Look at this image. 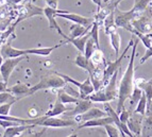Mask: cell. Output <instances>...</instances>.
<instances>
[{
    "instance_id": "cell-1",
    "label": "cell",
    "mask_w": 152,
    "mask_h": 137,
    "mask_svg": "<svg viewBox=\"0 0 152 137\" xmlns=\"http://www.w3.org/2000/svg\"><path fill=\"white\" fill-rule=\"evenodd\" d=\"M140 39L136 38L135 43L132 46V52L131 56H130V62L128 65L127 69L124 71V76H122L121 80L119 83V88H118V103H117V114L119 115V113L122 111L124 107V103L129 99L132 95V91L134 88V58L135 54H136V48L138 45Z\"/></svg>"
},
{
    "instance_id": "cell-2",
    "label": "cell",
    "mask_w": 152,
    "mask_h": 137,
    "mask_svg": "<svg viewBox=\"0 0 152 137\" xmlns=\"http://www.w3.org/2000/svg\"><path fill=\"white\" fill-rule=\"evenodd\" d=\"M29 125H35L43 128H68L75 127L77 125V122L75 119H70V117L58 118V117H46L44 115L41 117L30 118Z\"/></svg>"
},
{
    "instance_id": "cell-3",
    "label": "cell",
    "mask_w": 152,
    "mask_h": 137,
    "mask_svg": "<svg viewBox=\"0 0 152 137\" xmlns=\"http://www.w3.org/2000/svg\"><path fill=\"white\" fill-rule=\"evenodd\" d=\"M66 82L63 78H61L60 76L53 72V74H48V76L43 77L41 79V81L37 84L33 85L32 87H30L29 90V96L35 94L36 91L42 90V89H60L64 88L66 85Z\"/></svg>"
},
{
    "instance_id": "cell-4",
    "label": "cell",
    "mask_w": 152,
    "mask_h": 137,
    "mask_svg": "<svg viewBox=\"0 0 152 137\" xmlns=\"http://www.w3.org/2000/svg\"><path fill=\"white\" fill-rule=\"evenodd\" d=\"M56 74L61 77V78H63L66 83H71L78 87L79 90H80L79 91V93H80V99H86L89 95L93 94L95 91L94 86H93V84H91V78H89V77L86 78V80L84 82H78L75 79H72V78H70L69 76H67V74H60V72H56Z\"/></svg>"
},
{
    "instance_id": "cell-5",
    "label": "cell",
    "mask_w": 152,
    "mask_h": 137,
    "mask_svg": "<svg viewBox=\"0 0 152 137\" xmlns=\"http://www.w3.org/2000/svg\"><path fill=\"white\" fill-rule=\"evenodd\" d=\"M133 44H134V38H132L131 41H130L129 45L127 46V48L124 49V51L122 52L121 55L118 56L114 62H109V63H107V67L104 68V71H103V86L107 85V82H109L110 79L112 78V76H113L117 70H119L120 64H121L124 55L127 54L128 50H129L132 46H133Z\"/></svg>"
},
{
    "instance_id": "cell-6",
    "label": "cell",
    "mask_w": 152,
    "mask_h": 137,
    "mask_svg": "<svg viewBox=\"0 0 152 137\" xmlns=\"http://www.w3.org/2000/svg\"><path fill=\"white\" fill-rule=\"evenodd\" d=\"M26 58H27V55H23V56H18V58H5L4 61H3L2 65L0 67V74H1L3 81H4L5 83L9 82V79H10L11 74H12L13 70L15 69V67L17 66L23 60H25Z\"/></svg>"
},
{
    "instance_id": "cell-7",
    "label": "cell",
    "mask_w": 152,
    "mask_h": 137,
    "mask_svg": "<svg viewBox=\"0 0 152 137\" xmlns=\"http://www.w3.org/2000/svg\"><path fill=\"white\" fill-rule=\"evenodd\" d=\"M56 13H61V14H65V13H69L68 11H64V10H58V9H52V8H49V7H46L44 9V16H46V18L48 19V23H49V28L50 29H54L58 32V34L61 36H63L64 39L67 37L65 33H64L63 31H62L61 27L58 25L56 20Z\"/></svg>"
},
{
    "instance_id": "cell-8",
    "label": "cell",
    "mask_w": 152,
    "mask_h": 137,
    "mask_svg": "<svg viewBox=\"0 0 152 137\" xmlns=\"http://www.w3.org/2000/svg\"><path fill=\"white\" fill-rule=\"evenodd\" d=\"M42 15H44V9L38 8L36 5L32 4L31 2H28L25 4L23 11L20 12V15H19L18 19L15 21V23L13 26L16 27L18 23H20V21L25 20V19H28V18H31L33 16H42Z\"/></svg>"
},
{
    "instance_id": "cell-9",
    "label": "cell",
    "mask_w": 152,
    "mask_h": 137,
    "mask_svg": "<svg viewBox=\"0 0 152 137\" xmlns=\"http://www.w3.org/2000/svg\"><path fill=\"white\" fill-rule=\"evenodd\" d=\"M0 53L4 58H18V56L23 55H28L27 54V49H16L12 47L10 41L7 42L5 44L0 46Z\"/></svg>"
},
{
    "instance_id": "cell-10",
    "label": "cell",
    "mask_w": 152,
    "mask_h": 137,
    "mask_svg": "<svg viewBox=\"0 0 152 137\" xmlns=\"http://www.w3.org/2000/svg\"><path fill=\"white\" fill-rule=\"evenodd\" d=\"M107 116V112L101 111L98 107H91L88 111H86L85 113L81 115H78V116H75V120H76L77 123H83L85 121H88L91 119H96V118H100V117H105Z\"/></svg>"
},
{
    "instance_id": "cell-11",
    "label": "cell",
    "mask_w": 152,
    "mask_h": 137,
    "mask_svg": "<svg viewBox=\"0 0 152 137\" xmlns=\"http://www.w3.org/2000/svg\"><path fill=\"white\" fill-rule=\"evenodd\" d=\"M56 17H61L65 18L67 20L72 21L74 23H78V25H82L84 27H89V26L93 25L95 18H88V17H84L82 15H79L76 13H65V14H61V13H56Z\"/></svg>"
},
{
    "instance_id": "cell-12",
    "label": "cell",
    "mask_w": 152,
    "mask_h": 137,
    "mask_svg": "<svg viewBox=\"0 0 152 137\" xmlns=\"http://www.w3.org/2000/svg\"><path fill=\"white\" fill-rule=\"evenodd\" d=\"M118 71L117 70L112 78L110 79V81L107 82V84L105 86H103L104 94L107 96V101H112V100H115L118 97V87H117V77H118Z\"/></svg>"
},
{
    "instance_id": "cell-13",
    "label": "cell",
    "mask_w": 152,
    "mask_h": 137,
    "mask_svg": "<svg viewBox=\"0 0 152 137\" xmlns=\"http://www.w3.org/2000/svg\"><path fill=\"white\" fill-rule=\"evenodd\" d=\"M93 103L94 102H91L89 99H80L78 103H76V106L74 109H69L64 114L67 117H75L78 116V115H81L86 111H88L91 107H93Z\"/></svg>"
},
{
    "instance_id": "cell-14",
    "label": "cell",
    "mask_w": 152,
    "mask_h": 137,
    "mask_svg": "<svg viewBox=\"0 0 152 137\" xmlns=\"http://www.w3.org/2000/svg\"><path fill=\"white\" fill-rule=\"evenodd\" d=\"M142 119H144V116H142V115L133 113L127 121V125H128V128H129V130L133 134L136 135V136H140V135H142Z\"/></svg>"
},
{
    "instance_id": "cell-15",
    "label": "cell",
    "mask_w": 152,
    "mask_h": 137,
    "mask_svg": "<svg viewBox=\"0 0 152 137\" xmlns=\"http://www.w3.org/2000/svg\"><path fill=\"white\" fill-rule=\"evenodd\" d=\"M114 123V119L111 116H105V117H100V118H96V119H91L88 121H85L81 125H79L78 129H84V128H95V127H104L107 125H111Z\"/></svg>"
},
{
    "instance_id": "cell-16",
    "label": "cell",
    "mask_w": 152,
    "mask_h": 137,
    "mask_svg": "<svg viewBox=\"0 0 152 137\" xmlns=\"http://www.w3.org/2000/svg\"><path fill=\"white\" fill-rule=\"evenodd\" d=\"M134 85L137 87H140V88L145 93V95H146L147 100H148L147 107L151 106L152 105V80L147 81V80L140 78V79L134 80Z\"/></svg>"
},
{
    "instance_id": "cell-17",
    "label": "cell",
    "mask_w": 152,
    "mask_h": 137,
    "mask_svg": "<svg viewBox=\"0 0 152 137\" xmlns=\"http://www.w3.org/2000/svg\"><path fill=\"white\" fill-rule=\"evenodd\" d=\"M35 125H13V127L7 128L3 133V137H17L23 133L27 130H30L32 128H35Z\"/></svg>"
},
{
    "instance_id": "cell-18",
    "label": "cell",
    "mask_w": 152,
    "mask_h": 137,
    "mask_svg": "<svg viewBox=\"0 0 152 137\" xmlns=\"http://www.w3.org/2000/svg\"><path fill=\"white\" fill-rule=\"evenodd\" d=\"M142 137H152V109H147L142 125Z\"/></svg>"
},
{
    "instance_id": "cell-19",
    "label": "cell",
    "mask_w": 152,
    "mask_h": 137,
    "mask_svg": "<svg viewBox=\"0 0 152 137\" xmlns=\"http://www.w3.org/2000/svg\"><path fill=\"white\" fill-rule=\"evenodd\" d=\"M29 90H30V87L25 83H17L15 85H13L12 87H10V88H8L9 93L17 97L18 99H23L25 97H28Z\"/></svg>"
},
{
    "instance_id": "cell-20",
    "label": "cell",
    "mask_w": 152,
    "mask_h": 137,
    "mask_svg": "<svg viewBox=\"0 0 152 137\" xmlns=\"http://www.w3.org/2000/svg\"><path fill=\"white\" fill-rule=\"evenodd\" d=\"M75 64H76L78 67H80V68L86 70L89 74H93V71L95 70V66L93 65V63L91 62V60H88V58L84 55L83 53H81V52L76 56Z\"/></svg>"
},
{
    "instance_id": "cell-21",
    "label": "cell",
    "mask_w": 152,
    "mask_h": 137,
    "mask_svg": "<svg viewBox=\"0 0 152 137\" xmlns=\"http://www.w3.org/2000/svg\"><path fill=\"white\" fill-rule=\"evenodd\" d=\"M67 44V42H63L61 44L54 45L52 47H43V48H32V49H27V54H35V55H41V56H48L49 54L56 48H60L61 46Z\"/></svg>"
},
{
    "instance_id": "cell-22",
    "label": "cell",
    "mask_w": 152,
    "mask_h": 137,
    "mask_svg": "<svg viewBox=\"0 0 152 137\" xmlns=\"http://www.w3.org/2000/svg\"><path fill=\"white\" fill-rule=\"evenodd\" d=\"M89 36H91V34H89V32H88V33L85 34V35L81 36V37H77V38H71V37H69V36H67V37L65 38V41L67 42V43L72 44V45L79 50V52H81V53L84 54L85 45H86V42L89 38Z\"/></svg>"
},
{
    "instance_id": "cell-23",
    "label": "cell",
    "mask_w": 152,
    "mask_h": 137,
    "mask_svg": "<svg viewBox=\"0 0 152 137\" xmlns=\"http://www.w3.org/2000/svg\"><path fill=\"white\" fill-rule=\"evenodd\" d=\"M69 109H70L69 107H66L65 104L62 103V102L56 98V101L53 106H52V109H49L48 112L45 114V116L46 117H56V116H60V115L64 114V113H66L67 111H69Z\"/></svg>"
},
{
    "instance_id": "cell-24",
    "label": "cell",
    "mask_w": 152,
    "mask_h": 137,
    "mask_svg": "<svg viewBox=\"0 0 152 137\" xmlns=\"http://www.w3.org/2000/svg\"><path fill=\"white\" fill-rule=\"evenodd\" d=\"M91 26L89 27H84L82 25H78V23H74V25L70 27V36L71 38H77V37H81V36L85 35L89 32Z\"/></svg>"
},
{
    "instance_id": "cell-25",
    "label": "cell",
    "mask_w": 152,
    "mask_h": 137,
    "mask_svg": "<svg viewBox=\"0 0 152 137\" xmlns=\"http://www.w3.org/2000/svg\"><path fill=\"white\" fill-rule=\"evenodd\" d=\"M58 99L64 104L67 103H78L80 98H77V97L71 96L70 94H68L66 90H64L63 88L58 89Z\"/></svg>"
},
{
    "instance_id": "cell-26",
    "label": "cell",
    "mask_w": 152,
    "mask_h": 137,
    "mask_svg": "<svg viewBox=\"0 0 152 137\" xmlns=\"http://www.w3.org/2000/svg\"><path fill=\"white\" fill-rule=\"evenodd\" d=\"M104 26V31H105V34L110 35L111 33L117 31V26L115 23V17H114V12H112L109 16H107L103 21Z\"/></svg>"
},
{
    "instance_id": "cell-27",
    "label": "cell",
    "mask_w": 152,
    "mask_h": 137,
    "mask_svg": "<svg viewBox=\"0 0 152 137\" xmlns=\"http://www.w3.org/2000/svg\"><path fill=\"white\" fill-rule=\"evenodd\" d=\"M110 39H111V45L113 47V49L115 50V56L116 58H118V54H119L120 50V45H121V37H120L119 33L115 31L113 33L110 34Z\"/></svg>"
},
{
    "instance_id": "cell-28",
    "label": "cell",
    "mask_w": 152,
    "mask_h": 137,
    "mask_svg": "<svg viewBox=\"0 0 152 137\" xmlns=\"http://www.w3.org/2000/svg\"><path fill=\"white\" fill-rule=\"evenodd\" d=\"M86 99H89L91 102H102V103H105V102H109L107 99V96L104 94L103 88H100L99 90L94 91L93 94H91Z\"/></svg>"
},
{
    "instance_id": "cell-29",
    "label": "cell",
    "mask_w": 152,
    "mask_h": 137,
    "mask_svg": "<svg viewBox=\"0 0 152 137\" xmlns=\"http://www.w3.org/2000/svg\"><path fill=\"white\" fill-rule=\"evenodd\" d=\"M147 104H148L147 97H146L145 93H142V98L140 99V101L137 102V106L133 113H136V114H140L142 116H145V114L147 112Z\"/></svg>"
},
{
    "instance_id": "cell-30",
    "label": "cell",
    "mask_w": 152,
    "mask_h": 137,
    "mask_svg": "<svg viewBox=\"0 0 152 137\" xmlns=\"http://www.w3.org/2000/svg\"><path fill=\"white\" fill-rule=\"evenodd\" d=\"M99 23L96 20H94L91 28L89 30V34H91V38H93V41L96 44L97 49H100V44H99Z\"/></svg>"
},
{
    "instance_id": "cell-31",
    "label": "cell",
    "mask_w": 152,
    "mask_h": 137,
    "mask_svg": "<svg viewBox=\"0 0 152 137\" xmlns=\"http://www.w3.org/2000/svg\"><path fill=\"white\" fill-rule=\"evenodd\" d=\"M151 2L152 0H135L134 7L132 9L134 11H136V12H145Z\"/></svg>"
},
{
    "instance_id": "cell-32",
    "label": "cell",
    "mask_w": 152,
    "mask_h": 137,
    "mask_svg": "<svg viewBox=\"0 0 152 137\" xmlns=\"http://www.w3.org/2000/svg\"><path fill=\"white\" fill-rule=\"evenodd\" d=\"M97 49L96 47V44H95V42L93 41V38H91V36H89V38L87 39L86 42V45H85V50H84V55L86 56L87 58H91V55H93V53L95 52V50Z\"/></svg>"
},
{
    "instance_id": "cell-33",
    "label": "cell",
    "mask_w": 152,
    "mask_h": 137,
    "mask_svg": "<svg viewBox=\"0 0 152 137\" xmlns=\"http://www.w3.org/2000/svg\"><path fill=\"white\" fill-rule=\"evenodd\" d=\"M104 129H105V131H107V134L109 137H121L119 129H118L114 123L104 125Z\"/></svg>"
},
{
    "instance_id": "cell-34",
    "label": "cell",
    "mask_w": 152,
    "mask_h": 137,
    "mask_svg": "<svg viewBox=\"0 0 152 137\" xmlns=\"http://www.w3.org/2000/svg\"><path fill=\"white\" fill-rule=\"evenodd\" d=\"M18 98L12 95L9 91H4V93H0V104L7 103L10 101H18Z\"/></svg>"
},
{
    "instance_id": "cell-35",
    "label": "cell",
    "mask_w": 152,
    "mask_h": 137,
    "mask_svg": "<svg viewBox=\"0 0 152 137\" xmlns=\"http://www.w3.org/2000/svg\"><path fill=\"white\" fill-rule=\"evenodd\" d=\"M142 93H144V91H142L140 87L134 86L133 91H132V95H131V97H130V99H131V103L134 104V103H137V102L140 101V99L142 96Z\"/></svg>"
},
{
    "instance_id": "cell-36",
    "label": "cell",
    "mask_w": 152,
    "mask_h": 137,
    "mask_svg": "<svg viewBox=\"0 0 152 137\" xmlns=\"http://www.w3.org/2000/svg\"><path fill=\"white\" fill-rule=\"evenodd\" d=\"M16 101H10L7 103L0 104V115L1 116H9L10 115V109L12 105L15 103Z\"/></svg>"
},
{
    "instance_id": "cell-37",
    "label": "cell",
    "mask_w": 152,
    "mask_h": 137,
    "mask_svg": "<svg viewBox=\"0 0 152 137\" xmlns=\"http://www.w3.org/2000/svg\"><path fill=\"white\" fill-rule=\"evenodd\" d=\"M27 131H28V130H27ZM27 131L21 133V134L17 137H43L44 135H45L46 131H47V128L44 127L43 130L38 131V132H34V133H29V132H27Z\"/></svg>"
},
{
    "instance_id": "cell-38",
    "label": "cell",
    "mask_w": 152,
    "mask_h": 137,
    "mask_svg": "<svg viewBox=\"0 0 152 137\" xmlns=\"http://www.w3.org/2000/svg\"><path fill=\"white\" fill-rule=\"evenodd\" d=\"M130 116H131L130 112H129V111H127V109L124 107L121 112L119 113V119H120V121H121L122 123H126V125H127V121H128V119L130 118Z\"/></svg>"
},
{
    "instance_id": "cell-39",
    "label": "cell",
    "mask_w": 152,
    "mask_h": 137,
    "mask_svg": "<svg viewBox=\"0 0 152 137\" xmlns=\"http://www.w3.org/2000/svg\"><path fill=\"white\" fill-rule=\"evenodd\" d=\"M151 56H152V46H151V47H149V48H147V50H146V52H145L144 56H142V58H140V65H142V64H144L145 62L147 61V60H149Z\"/></svg>"
},
{
    "instance_id": "cell-40",
    "label": "cell",
    "mask_w": 152,
    "mask_h": 137,
    "mask_svg": "<svg viewBox=\"0 0 152 137\" xmlns=\"http://www.w3.org/2000/svg\"><path fill=\"white\" fill-rule=\"evenodd\" d=\"M45 1H46V4H47V7H49V8H52V9H58V0H45Z\"/></svg>"
},
{
    "instance_id": "cell-41",
    "label": "cell",
    "mask_w": 152,
    "mask_h": 137,
    "mask_svg": "<svg viewBox=\"0 0 152 137\" xmlns=\"http://www.w3.org/2000/svg\"><path fill=\"white\" fill-rule=\"evenodd\" d=\"M4 91H8V83L1 81L0 82V93H4Z\"/></svg>"
},
{
    "instance_id": "cell-42",
    "label": "cell",
    "mask_w": 152,
    "mask_h": 137,
    "mask_svg": "<svg viewBox=\"0 0 152 137\" xmlns=\"http://www.w3.org/2000/svg\"><path fill=\"white\" fill-rule=\"evenodd\" d=\"M93 2L95 3V4L98 7V9L99 8H101V5H102V0H91Z\"/></svg>"
},
{
    "instance_id": "cell-43",
    "label": "cell",
    "mask_w": 152,
    "mask_h": 137,
    "mask_svg": "<svg viewBox=\"0 0 152 137\" xmlns=\"http://www.w3.org/2000/svg\"><path fill=\"white\" fill-rule=\"evenodd\" d=\"M9 3H12V4H18V3H20L21 1L23 0H7Z\"/></svg>"
},
{
    "instance_id": "cell-44",
    "label": "cell",
    "mask_w": 152,
    "mask_h": 137,
    "mask_svg": "<svg viewBox=\"0 0 152 137\" xmlns=\"http://www.w3.org/2000/svg\"><path fill=\"white\" fill-rule=\"evenodd\" d=\"M2 63H3V58H2V55H1V53H0V67H1Z\"/></svg>"
},
{
    "instance_id": "cell-45",
    "label": "cell",
    "mask_w": 152,
    "mask_h": 137,
    "mask_svg": "<svg viewBox=\"0 0 152 137\" xmlns=\"http://www.w3.org/2000/svg\"><path fill=\"white\" fill-rule=\"evenodd\" d=\"M67 137H78V135L75 133V134H71V135H69V136H67Z\"/></svg>"
},
{
    "instance_id": "cell-46",
    "label": "cell",
    "mask_w": 152,
    "mask_h": 137,
    "mask_svg": "<svg viewBox=\"0 0 152 137\" xmlns=\"http://www.w3.org/2000/svg\"><path fill=\"white\" fill-rule=\"evenodd\" d=\"M147 109H152V105H151V106H148Z\"/></svg>"
},
{
    "instance_id": "cell-47",
    "label": "cell",
    "mask_w": 152,
    "mask_h": 137,
    "mask_svg": "<svg viewBox=\"0 0 152 137\" xmlns=\"http://www.w3.org/2000/svg\"><path fill=\"white\" fill-rule=\"evenodd\" d=\"M2 1H3V0H0V3H1V2H2Z\"/></svg>"
},
{
    "instance_id": "cell-48",
    "label": "cell",
    "mask_w": 152,
    "mask_h": 137,
    "mask_svg": "<svg viewBox=\"0 0 152 137\" xmlns=\"http://www.w3.org/2000/svg\"><path fill=\"white\" fill-rule=\"evenodd\" d=\"M0 137H3V135H0Z\"/></svg>"
},
{
    "instance_id": "cell-49",
    "label": "cell",
    "mask_w": 152,
    "mask_h": 137,
    "mask_svg": "<svg viewBox=\"0 0 152 137\" xmlns=\"http://www.w3.org/2000/svg\"><path fill=\"white\" fill-rule=\"evenodd\" d=\"M135 137H142V136H135Z\"/></svg>"
}]
</instances>
